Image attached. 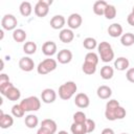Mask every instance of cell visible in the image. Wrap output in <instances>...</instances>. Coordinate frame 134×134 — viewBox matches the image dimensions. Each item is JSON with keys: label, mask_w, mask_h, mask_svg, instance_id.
Segmentation results:
<instances>
[{"label": "cell", "mask_w": 134, "mask_h": 134, "mask_svg": "<svg viewBox=\"0 0 134 134\" xmlns=\"http://www.w3.org/2000/svg\"><path fill=\"white\" fill-rule=\"evenodd\" d=\"M77 86L73 81H68L59 87V96L63 100L70 99L76 92Z\"/></svg>", "instance_id": "cell-1"}, {"label": "cell", "mask_w": 134, "mask_h": 134, "mask_svg": "<svg viewBox=\"0 0 134 134\" xmlns=\"http://www.w3.org/2000/svg\"><path fill=\"white\" fill-rule=\"evenodd\" d=\"M97 51L100 60L104 63H109L114 59V51L112 49V46L106 41H103L97 45Z\"/></svg>", "instance_id": "cell-2"}, {"label": "cell", "mask_w": 134, "mask_h": 134, "mask_svg": "<svg viewBox=\"0 0 134 134\" xmlns=\"http://www.w3.org/2000/svg\"><path fill=\"white\" fill-rule=\"evenodd\" d=\"M20 105L25 112L38 111L41 108V100L37 96H28V97L22 99Z\"/></svg>", "instance_id": "cell-3"}, {"label": "cell", "mask_w": 134, "mask_h": 134, "mask_svg": "<svg viewBox=\"0 0 134 134\" xmlns=\"http://www.w3.org/2000/svg\"><path fill=\"white\" fill-rule=\"evenodd\" d=\"M58 63L55 60L53 59H45L42 62L39 63V65L37 66V72L41 75H45L53 70L57 69Z\"/></svg>", "instance_id": "cell-4"}, {"label": "cell", "mask_w": 134, "mask_h": 134, "mask_svg": "<svg viewBox=\"0 0 134 134\" xmlns=\"http://www.w3.org/2000/svg\"><path fill=\"white\" fill-rule=\"evenodd\" d=\"M52 4L51 0H39L35 5V14L39 18H44L49 13V6Z\"/></svg>", "instance_id": "cell-5"}, {"label": "cell", "mask_w": 134, "mask_h": 134, "mask_svg": "<svg viewBox=\"0 0 134 134\" xmlns=\"http://www.w3.org/2000/svg\"><path fill=\"white\" fill-rule=\"evenodd\" d=\"M18 25L17 18L12 14H6L1 19V26L5 30H15Z\"/></svg>", "instance_id": "cell-6"}, {"label": "cell", "mask_w": 134, "mask_h": 134, "mask_svg": "<svg viewBox=\"0 0 134 134\" xmlns=\"http://www.w3.org/2000/svg\"><path fill=\"white\" fill-rule=\"evenodd\" d=\"M119 103L116 99H110L106 104V110H105V116L108 120H116L115 119V111L117 107H119Z\"/></svg>", "instance_id": "cell-7"}, {"label": "cell", "mask_w": 134, "mask_h": 134, "mask_svg": "<svg viewBox=\"0 0 134 134\" xmlns=\"http://www.w3.org/2000/svg\"><path fill=\"white\" fill-rule=\"evenodd\" d=\"M82 22H83L82 16L76 13L71 14L67 19V25L70 29H77L82 25Z\"/></svg>", "instance_id": "cell-8"}, {"label": "cell", "mask_w": 134, "mask_h": 134, "mask_svg": "<svg viewBox=\"0 0 134 134\" xmlns=\"http://www.w3.org/2000/svg\"><path fill=\"white\" fill-rule=\"evenodd\" d=\"M41 99L45 104H52L57 99V92L51 88H46L41 92Z\"/></svg>", "instance_id": "cell-9"}, {"label": "cell", "mask_w": 134, "mask_h": 134, "mask_svg": "<svg viewBox=\"0 0 134 134\" xmlns=\"http://www.w3.org/2000/svg\"><path fill=\"white\" fill-rule=\"evenodd\" d=\"M74 104H75L76 107H79L81 109H85L90 105L89 96L86 93H83V92L77 93L74 97Z\"/></svg>", "instance_id": "cell-10"}, {"label": "cell", "mask_w": 134, "mask_h": 134, "mask_svg": "<svg viewBox=\"0 0 134 134\" xmlns=\"http://www.w3.org/2000/svg\"><path fill=\"white\" fill-rule=\"evenodd\" d=\"M19 67H20L21 70H23L25 72H29V71H31L34 69L35 62L29 57H23V58H21L19 60Z\"/></svg>", "instance_id": "cell-11"}, {"label": "cell", "mask_w": 134, "mask_h": 134, "mask_svg": "<svg viewBox=\"0 0 134 134\" xmlns=\"http://www.w3.org/2000/svg\"><path fill=\"white\" fill-rule=\"evenodd\" d=\"M72 52L69 49H62L57 54V61L61 64H68L72 60Z\"/></svg>", "instance_id": "cell-12"}, {"label": "cell", "mask_w": 134, "mask_h": 134, "mask_svg": "<svg viewBox=\"0 0 134 134\" xmlns=\"http://www.w3.org/2000/svg\"><path fill=\"white\" fill-rule=\"evenodd\" d=\"M40 128H42L43 130H45L49 134H54L57 132V128L58 127H57V122L53 119L46 118V119H43L42 120Z\"/></svg>", "instance_id": "cell-13"}, {"label": "cell", "mask_w": 134, "mask_h": 134, "mask_svg": "<svg viewBox=\"0 0 134 134\" xmlns=\"http://www.w3.org/2000/svg\"><path fill=\"white\" fill-rule=\"evenodd\" d=\"M57 50H58V47L53 41H47L42 45V52L47 57H51L55 54Z\"/></svg>", "instance_id": "cell-14"}, {"label": "cell", "mask_w": 134, "mask_h": 134, "mask_svg": "<svg viewBox=\"0 0 134 134\" xmlns=\"http://www.w3.org/2000/svg\"><path fill=\"white\" fill-rule=\"evenodd\" d=\"M14 125V117L9 114H5L0 110V127L2 129H8Z\"/></svg>", "instance_id": "cell-15"}, {"label": "cell", "mask_w": 134, "mask_h": 134, "mask_svg": "<svg viewBox=\"0 0 134 134\" xmlns=\"http://www.w3.org/2000/svg\"><path fill=\"white\" fill-rule=\"evenodd\" d=\"M59 39L63 43H70L74 39V34L70 28H63L59 34Z\"/></svg>", "instance_id": "cell-16"}, {"label": "cell", "mask_w": 134, "mask_h": 134, "mask_svg": "<svg viewBox=\"0 0 134 134\" xmlns=\"http://www.w3.org/2000/svg\"><path fill=\"white\" fill-rule=\"evenodd\" d=\"M65 23H66V20L62 15H55L50 19V26L53 29H62Z\"/></svg>", "instance_id": "cell-17"}, {"label": "cell", "mask_w": 134, "mask_h": 134, "mask_svg": "<svg viewBox=\"0 0 134 134\" xmlns=\"http://www.w3.org/2000/svg\"><path fill=\"white\" fill-rule=\"evenodd\" d=\"M122 26L119 23H112L108 27V34L112 38H118L122 36Z\"/></svg>", "instance_id": "cell-18"}, {"label": "cell", "mask_w": 134, "mask_h": 134, "mask_svg": "<svg viewBox=\"0 0 134 134\" xmlns=\"http://www.w3.org/2000/svg\"><path fill=\"white\" fill-rule=\"evenodd\" d=\"M96 94L100 99H109L112 95V89L109 86L106 85H102L97 88L96 90Z\"/></svg>", "instance_id": "cell-19"}, {"label": "cell", "mask_w": 134, "mask_h": 134, "mask_svg": "<svg viewBox=\"0 0 134 134\" xmlns=\"http://www.w3.org/2000/svg\"><path fill=\"white\" fill-rule=\"evenodd\" d=\"M129 65H130V62L125 57H119L114 61V68L118 71H124L126 69H129Z\"/></svg>", "instance_id": "cell-20"}, {"label": "cell", "mask_w": 134, "mask_h": 134, "mask_svg": "<svg viewBox=\"0 0 134 134\" xmlns=\"http://www.w3.org/2000/svg\"><path fill=\"white\" fill-rule=\"evenodd\" d=\"M4 96H5L7 99L12 100V102H16V100H19V99H20V97H21V92H20V90H19L18 88H16L15 86H13V87H10V88L5 92Z\"/></svg>", "instance_id": "cell-21"}, {"label": "cell", "mask_w": 134, "mask_h": 134, "mask_svg": "<svg viewBox=\"0 0 134 134\" xmlns=\"http://www.w3.org/2000/svg\"><path fill=\"white\" fill-rule=\"evenodd\" d=\"M107 5H108V3L106 1H104V0L95 1L94 4H93V13L95 15H97V16H103Z\"/></svg>", "instance_id": "cell-22"}, {"label": "cell", "mask_w": 134, "mask_h": 134, "mask_svg": "<svg viewBox=\"0 0 134 134\" xmlns=\"http://www.w3.org/2000/svg\"><path fill=\"white\" fill-rule=\"evenodd\" d=\"M19 10H20V14L23 16V17H28L31 15L32 13V6H31V3L28 2V1H23L20 6H19Z\"/></svg>", "instance_id": "cell-23"}, {"label": "cell", "mask_w": 134, "mask_h": 134, "mask_svg": "<svg viewBox=\"0 0 134 134\" xmlns=\"http://www.w3.org/2000/svg\"><path fill=\"white\" fill-rule=\"evenodd\" d=\"M27 35H26V31L23 30L22 28H16L14 31H13V39L15 42L17 43H22L25 41Z\"/></svg>", "instance_id": "cell-24"}, {"label": "cell", "mask_w": 134, "mask_h": 134, "mask_svg": "<svg viewBox=\"0 0 134 134\" xmlns=\"http://www.w3.org/2000/svg\"><path fill=\"white\" fill-rule=\"evenodd\" d=\"M24 122H25V126H26L27 128L34 129V128H36V127L38 126V124H39V118H38V116L35 115V114H28V115L25 116Z\"/></svg>", "instance_id": "cell-25"}, {"label": "cell", "mask_w": 134, "mask_h": 134, "mask_svg": "<svg viewBox=\"0 0 134 134\" xmlns=\"http://www.w3.org/2000/svg\"><path fill=\"white\" fill-rule=\"evenodd\" d=\"M114 75V69L113 67L109 66V65H105L102 67L100 69V76L104 80H111Z\"/></svg>", "instance_id": "cell-26"}, {"label": "cell", "mask_w": 134, "mask_h": 134, "mask_svg": "<svg viewBox=\"0 0 134 134\" xmlns=\"http://www.w3.org/2000/svg\"><path fill=\"white\" fill-rule=\"evenodd\" d=\"M70 131L72 134H87V128L85 124L72 122L70 126Z\"/></svg>", "instance_id": "cell-27"}, {"label": "cell", "mask_w": 134, "mask_h": 134, "mask_svg": "<svg viewBox=\"0 0 134 134\" xmlns=\"http://www.w3.org/2000/svg\"><path fill=\"white\" fill-rule=\"evenodd\" d=\"M120 43L126 47L132 46L134 44V34L132 32L122 34V36L120 37Z\"/></svg>", "instance_id": "cell-28"}, {"label": "cell", "mask_w": 134, "mask_h": 134, "mask_svg": "<svg viewBox=\"0 0 134 134\" xmlns=\"http://www.w3.org/2000/svg\"><path fill=\"white\" fill-rule=\"evenodd\" d=\"M97 45L98 44H97L96 40L94 38H92V37H88V38L84 39V41H83V46L87 50H93L94 48L97 47Z\"/></svg>", "instance_id": "cell-29"}, {"label": "cell", "mask_w": 134, "mask_h": 134, "mask_svg": "<svg viewBox=\"0 0 134 134\" xmlns=\"http://www.w3.org/2000/svg\"><path fill=\"white\" fill-rule=\"evenodd\" d=\"M116 14H117V10H116L115 6L112 5V4H108L107 7H106V9H105L104 16H105L106 19L112 20V19H114L116 17Z\"/></svg>", "instance_id": "cell-30"}, {"label": "cell", "mask_w": 134, "mask_h": 134, "mask_svg": "<svg viewBox=\"0 0 134 134\" xmlns=\"http://www.w3.org/2000/svg\"><path fill=\"white\" fill-rule=\"evenodd\" d=\"M23 51L28 55L34 54L37 51V44L35 42H32V41L25 42V44L23 45Z\"/></svg>", "instance_id": "cell-31"}, {"label": "cell", "mask_w": 134, "mask_h": 134, "mask_svg": "<svg viewBox=\"0 0 134 134\" xmlns=\"http://www.w3.org/2000/svg\"><path fill=\"white\" fill-rule=\"evenodd\" d=\"M82 70L85 74H88V75H92L95 73L96 71V65H93V64H90V63H86L84 62L83 66H82Z\"/></svg>", "instance_id": "cell-32"}, {"label": "cell", "mask_w": 134, "mask_h": 134, "mask_svg": "<svg viewBox=\"0 0 134 134\" xmlns=\"http://www.w3.org/2000/svg\"><path fill=\"white\" fill-rule=\"evenodd\" d=\"M12 114H13V116H15L17 118H20V117L24 116L25 111L23 110V108L21 107L20 104H17V105H14L12 107Z\"/></svg>", "instance_id": "cell-33"}, {"label": "cell", "mask_w": 134, "mask_h": 134, "mask_svg": "<svg viewBox=\"0 0 134 134\" xmlns=\"http://www.w3.org/2000/svg\"><path fill=\"white\" fill-rule=\"evenodd\" d=\"M85 62L97 66V63H98V55H97L95 52H93V51H89V52L85 55Z\"/></svg>", "instance_id": "cell-34"}, {"label": "cell", "mask_w": 134, "mask_h": 134, "mask_svg": "<svg viewBox=\"0 0 134 134\" xmlns=\"http://www.w3.org/2000/svg\"><path fill=\"white\" fill-rule=\"evenodd\" d=\"M87 120V117H86V114L82 111H77L73 114V122H76V124H85Z\"/></svg>", "instance_id": "cell-35"}, {"label": "cell", "mask_w": 134, "mask_h": 134, "mask_svg": "<svg viewBox=\"0 0 134 134\" xmlns=\"http://www.w3.org/2000/svg\"><path fill=\"white\" fill-rule=\"evenodd\" d=\"M126 114H127L126 109L124 107L119 106V107H117V109L115 111V119H122L126 117Z\"/></svg>", "instance_id": "cell-36"}, {"label": "cell", "mask_w": 134, "mask_h": 134, "mask_svg": "<svg viewBox=\"0 0 134 134\" xmlns=\"http://www.w3.org/2000/svg\"><path fill=\"white\" fill-rule=\"evenodd\" d=\"M85 125H86V128H87V133H92L95 130V121L93 119L87 118Z\"/></svg>", "instance_id": "cell-37"}, {"label": "cell", "mask_w": 134, "mask_h": 134, "mask_svg": "<svg viewBox=\"0 0 134 134\" xmlns=\"http://www.w3.org/2000/svg\"><path fill=\"white\" fill-rule=\"evenodd\" d=\"M126 77L130 83L134 84V68H129L126 72Z\"/></svg>", "instance_id": "cell-38"}, {"label": "cell", "mask_w": 134, "mask_h": 134, "mask_svg": "<svg viewBox=\"0 0 134 134\" xmlns=\"http://www.w3.org/2000/svg\"><path fill=\"white\" fill-rule=\"evenodd\" d=\"M14 85L10 83V82H7V83H5V84H2V85H0V92H1V94L2 95H4L5 94V92L10 88V87H13Z\"/></svg>", "instance_id": "cell-39"}, {"label": "cell", "mask_w": 134, "mask_h": 134, "mask_svg": "<svg viewBox=\"0 0 134 134\" xmlns=\"http://www.w3.org/2000/svg\"><path fill=\"white\" fill-rule=\"evenodd\" d=\"M7 82H9L8 75L5 74V73H1V74H0V85L5 84V83H7Z\"/></svg>", "instance_id": "cell-40"}, {"label": "cell", "mask_w": 134, "mask_h": 134, "mask_svg": "<svg viewBox=\"0 0 134 134\" xmlns=\"http://www.w3.org/2000/svg\"><path fill=\"white\" fill-rule=\"evenodd\" d=\"M127 21H128V23H129L131 26H134V15L130 13V14L128 15V17H127Z\"/></svg>", "instance_id": "cell-41"}, {"label": "cell", "mask_w": 134, "mask_h": 134, "mask_svg": "<svg viewBox=\"0 0 134 134\" xmlns=\"http://www.w3.org/2000/svg\"><path fill=\"white\" fill-rule=\"evenodd\" d=\"M100 134H115V132H114L111 128H106V129H104V130L102 131Z\"/></svg>", "instance_id": "cell-42"}, {"label": "cell", "mask_w": 134, "mask_h": 134, "mask_svg": "<svg viewBox=\"0 0 134 134\" xmlns=\"http://www.w3.org/2000/svg\"><path fill=\"white\" fill-rule=\"evenodd\" d=\"M37 134H49V133H47L45 130H43L42 128H39L38 129V131H37Z\"/></svg>", "instance_id": "cell-43"}, {"label": "cell", "mask_w": 134, "mask_h": 134, "mask_svg": "<svg viewBox=\"0 0 134 134\" xmlns=\"http://www.w3.org/2000/svg\"><path fill=\"white\" fill-rule=\"evenodd\" d=\"M58 134H69L67 131H64V130H61V131H59L58 132Z\"/></svg>", "instance_id": "cell-44"}, {"label": "cell", "mask_w": 134, "mask_h": 134, "mask_svg": "<svg viewBox=\"0 0 134 134\" xmlns=\"http://www.w3.org/2000/svg\"><path fill=\"white\" fill-rule=\"evenodd\" d=\"M3 35H4V34H3V29H1V30H0V39H1V40L3 39Z\"/></svg>", "instance_id": "cell-45"}, {"label": "cell", "mask_w": 134, "mask_h": 134, "mask_svg": "<svg viewBox=\"0 0 134 134\" xmlns=\"http://www.w3.org/2000/svg\"><path fill=\"white\" fill-rule=\"evenodd\" d=\"M131 14H133V15H134V6L132 7V12H131Z\"/></svg>", "instance_id": "cell-46"}, {"label": "cell", "mask_w": 134, "mask_h": 134, "mask_svg": "<svg viewBox=\"0 0 134 134\" xmlns=\"http://www.w3.org/2000/svg\"><path fill=\"white\" fill-rule=\"evenodd\" d=\"M120 134H128V133H120Z\"/></svg>", "instance_id": "cell-47"}]
</instances>
